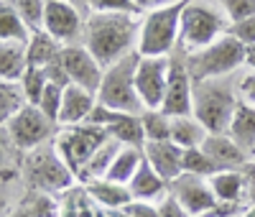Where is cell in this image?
<instances>
[{"mask_svg": "<svg viewBox=\"0 0 255 217\" xmlns=\"http://www.w3.org/2000/svg\"><path fill=\"white\" fill-rule=\"evenodd\" d=\"M82 189L92 200V205L105 210V212H120L133 202L128 184H118V182H110V179L87 182V184H82Z\"/></svg>", "mask_w": 255, "mask_h": 217, "instance_id": "19", "label": "cell"}, {"mask_svg": "<svg viewBox=\"0 0 255 217\" xmlns=\"http://www.w3.org/2000/svg\"><path fill=\"white\" fill-rule=\"evenodd\" d=\"M64 90L67 87H59V84H46V90L41 92V100H38V110L44 113L49 120H54L59 125V110H61V97H64Z\"/></svg>", "mask_w": 255, "mask_h": 217, "instance_id": "34", "label": "cell"}, {"mask_svg": "<svg viewBox=\"0 0 255 217\" xmlns=\"http://www.w3.org/2000/svg\"><path fill=\"white\" fill-rule=\"evenodd\" d=\"M59 54H61V43L54 41L46 31H36L26 41V64L28 67L44 69V67H49L51 61L59 59Z\"/></svg>", "mask_w": 255, "mask_h": 217, "instance_id": "22", "label": "cell"}, {"mask_svg": "<svg viewBox=\"0 0 255 217\" xmlns=\"http://www.w3.org/2000/svg\"><path fill=\"white\" fill-rule=\"evenodd\" d=\"M59 64L64 67L69 77V84H77L82 90L97 95L100 82H102V64L87 51L84 43H72V46H61Z\"/></svg>", "mask_w": 255, "mask_h": 217, "instance_id": "13", "label": "cell"}, {"mask_svg": "<svg viewBox=\"0 0 255 217\" xmlns=\"http://www.w3.org/2000/svg\"><path fill=\"white\" fill-rule=\"evenodd\" d=\"M87 15H90V13L79 10L77 5L59 3V0H49V5H46V18H44V31H46L54 41H59L61 46L82 43Z\"/></svg>", "mask_w": 255, "mask_h": 217, "instance_id": "11", "label": "cell"}, {"mask_svg": "<svg viewBox=\"0 0 255 217\" xmlns=\"http://www.w3.org/2000/svg\"><path fill=\"white\" fill-rule=\"evenodd\" d=\"M31 31L26 28V23L20 20L15 5L10 0H0V41H8V43H23L28 41Z\"/></svg>", "mask_w": 255, "mask_h": 217, "instance_id": "26", "label": "cell"}, {"mask_svg": "<svg viewBox=\"0 0 255 217\" xmlns=\"http://www.w3.org/2000/svg\"><path fill=\"white\" fill-rule=\"evenodd\" d=\"M59 3H69V5H77L79 10H84V13H90V3H87V0H59Z\"/></svg>", "mask_w": 255, "mask_h": 217, "instance_id": "45", "label": "cell"}, {"mask_svg": "<svg viewBox=\"0 0 255 217\" xmlns=\"http://www.w3.org/2000/svg\"><path fill=\"white\" fill-rule=\"evenodd\" d=\"M245 205H255V164L248 169V182H245Z\"/></svg>", "mask_w": 255, "mask_h": 217, "instance_id": "43", "label": "cell"}, {"mask_svg": "<svg viewBox=\"0 0 255 217\" xmlns=\"http://www.w3.org/2000/svg\"><path fill=\"white\" fill-rule=\"evenodd\" d=\"M184 5L186 0L140 15V33L135 49L138 56H174L179 51V28H181Z\"/></svg>", "mask_w": 255, "mask_h": 217, "instance_id": "5", "label": "cell"}, {"mask_svg": "<svg viewBox=\"0 0 255 217\" xmlns=\"http://www.w3.org/2000/svg\"><path fill=\"white\" fill-rule=\"evenodd\" d=\"M202 151L215 161V166L220 171L225 169H232V171H248L253 166V156L248 154V151L235 143L227 133H209L202 143Z\"/></svg>", "mask_w": 255, "mask_h": 217, "instance_id": "15", "label": "cell"}, {"mask_svg": "<svg viewBox=\"0 0 255 217\" xmlns=\"http://www.w3.org/2000/svg\"><path fill=\"white\" fill-rule=\"evenodd\" d=\"M168 72H171V56H138L135 61V90L143 110H161Z\"/></svg>", "mask_w": 255, "mask_h": 217, "instance_id": "10", "label": "cell"}, {"mask_svg": "<svg viewBox=\"0 0 255 217\" xmlns=\"http://www.w3.org/2000/svg\"><path fill=\"white\" fill-rule=\"evenodd\" d=\"M230 28V18L225 15L220 0H186L181 10L179 28V51L191 54L217 41Z\"/></svg>", "mask_w": 255, "mask_h": 217, "instance_id": "3", "label": "cell"}, {"mask_svg": "<svg viewBox=\"0 0 255 217\" xmlns=\"http://www.w3.org/2000/svg\"><path fill=\"white\" fill-rule=\"evenodd\" d=\"M245 182L248 171H217L215 177H209V187L217 202H230V205H245Z\"/></svg>", "mask_w": 255, "mask_h": 217, "instance_id": "20", "label": "cell"}, {"mask_svg": "<svg viewBox=\"0 0 255 217\" xmlns=\"http://www.w3.org/2000/svg\"><path fill=\"white\" fill-rule=\"evenodd\" d=\"M23 179L33 192L41 194H56V192H67L72 184H77V177L72 169L61 161L59 151L54 148V141L41 146L31 154H23Z\"/></svg>", "mask_w": 255, "mask_h": 217, "instance_id": "7", "label": "cell"}, {"mask_svg": "<svg viewBox=\"0 0 255 217\" xmlns=\"http://www.w3.org/2000/svg\"><path fill=\"white\" fill-rule=\"evenodd\" d=\"M253 164H255V148H253Z\"/></svg>", "mask_w": 255, "mask_h": 217, "instance_id": "48", "label": "cell"}, {"mask_svg": "<svg viewBox=\"0 0 255 217\" xmlns=\"http://www.w3.org/2000/svg\"><path fill=\"white\" fill-rule=\"evenodd\" d=\"M140 33V15H118V13H90L84 23L82 43L87 51L108 69L110 64L135 54Z\"/></svg>", "mask_w": 255, "mask_h": 217, "instance_id": "1", "label": "cell"}, {"mask_svg": "<svg viewBox=\"0 0 255 217\" xmlns=\"http://www.w3.org/2000/svg\"><path fill=\"white\" fill-rule=\"evenodd\" d=\"M220 169L215 166V161H212L202 148H189L184 151L181 156V174H191V177H202V179H209L215 177Z\"/></svg>", "mask_w": 255, "mask_h": 217, "instance_id": "31", "label": "cell"}, {"mask_svg": "<svg viewBox=\"0 0 255 217\" xmlns=\"http://www.w3.org/2000/svg\"><path fill=\"white\" fill-rule=\"evenodd\" d=\"M220 5L230 18V23H238V20L255 15V0H220Z\"/></svg>", "mask_w": 255, "mask_h": 217, "instance_id": "36", "label": "cell"}, {"mask_svg": "<svg viewBox=\"0 0 255 217\" xmlns=\"http://www.w3.org/2000/svg\"><path fill=\"white\" fill-rule=\"evenodd\" d=\"M61 217H77V207H74V202H67V207L61 210Z\"/></svg>", "mask_w": 255, "mask_h": 217, "instance_id": "46", "label": "cell"}, {"mask_svg": "<svg viewBox=\"0 0 255 217\" xmlns=\"http://www.w3.org/2000/svg\"><path fill=\"white\" fill-rule=\"evenodd\" d=\"M97 105V97L77 84H69L61 97V110H59V128H72V125H84L92 115Z\"/></svg>", "mask_w": 255, "mask_h": 217, "instance_id": "17", "label": "cell"}, {"mask_svg": "<svg viewBox=\"0 0 255 217\" xmlns=\"http://www.w3.org/2000/svg\"><path fill=\"white\" fill-rule=\"evenodd\" d=\"M191 105H194V79L186 69L184 54L176 51L171 56V72H168V84H166L161 110L168 118H181V115H191Z\"/></svg>", "mask_w": 255, "mask_h": 217, "instance_id": "12", "label": "cell"}, {"mask_svg": "<svg viewBox=\"0 0 255 217\" xmlns=\"http://www.w3.org/2000/svg\"><path fill=\"white\" fill-rule=\"evenodd\" d=\"M13 154H18V151H15L10 136H8V130H5V128H0V171H3V169L10 164Z\"/></svg>", "mask_w": 255, "mask_h": 217, "instance_id": "41", "label": "cell"}, {"mask_svg": "<svg viewBox=\"0 0 255 217\" xmlns=\"http://www.w3.org/2000/svg\"><path fill=\"white\" fill-rule=\"evenodd\" d=\"M135 61L138 54H130L115 64H110L102 72V82L97 90V102L110 107L115 113H125V115H140L143 105L138 100V90H135Z\"/></svg>", "mask_w": 255, "mask_h": 217, "instance_id": "6", "label": "cell"}, {"mask_svg": "<svg viewBox=\"0 0 255 217\" xmlns=\"http://www.w3.org/2000/svg\"><path fill=\"white\" fill-rule=\"evenodd\" d=\"M128 189H130L133 202H151V205H158L163 197H168V182H166L145 159H143L140 169L135 171V177L128 182Z\"/></svg>", "mask_w": 255, "mask_h": 217, "instance_id": "18", "label": "cell"}, {"mask_svg": "<svg viewBox=\"0 0 255 217\" xmlns=\"http://www.w3.org/2000/svg\"><path fill=\"white\" fill-rule=\"evenodd\" d=\"M168 194L186 210L189 217H202L217 205L215 194H212L209 179L202 177H191V174H181L171 184H168Z\"/></svg>", "mask_w": 255, "mask_h": 217, "instance_id": "14", "label": "cell"}, {"mask_svg": "<svg viewBox=\"0 0 255 217\" xmlns=\"http://www.w3.org/2000/svg\"><path fill=\"white\" fill-rule=\"evenodd\" d=\"M227 136L235 143H240L253 156V148H255V107L253 105H248V102L238 105L235 115H232V120H230Z\"/></svg>", "mask_w": 255, "mask_h": 217, "instance_id": "23", "label": "cell"}, {"mask_svg": "<svg viewBox=\"0 0 255 217\" xmlns=\"http://www.w3.org/2000/svg\"><path fill=\"white\" fill-rule=\"evenodd\" d=\"M184 61H186V69L194 82L235 77L238 72L245 69V46L238 38L225 33L217 41L207 43L204 49L184 54Z\"/></svg>", "mask_w": 255, "mask_h": 217, "instance_id": "4", "label": "cell"}, {"mask_svg": "<svg viewBox=\"0 0 255 217\" xmlns=\"http://www.w3.org/2000/svg\"><path fill=\"white\" fill-rule=\"evenodd\" d=\"M120 148H123V143H118V141H113V138L108 136V141H105V143L95 151V154L90 156V161L84 164V169L79 171V184L97 182V179L108 177V171H110V166H113V161H115V156H118Z\"/></svg>", "mask_w": 255, "mask_h": 217, "instance_id": "21", "label": "cell"}, {"mask_svg": "<svg viewBox=\"0 0 255 217\" xmlns=\"http://www.w3.org/2000/svg\"><path fill=\"white\" fill-rule=\"evenodd\" d=\"M240 217H255V205H245V210H243Z\"/></svg>", "mask_w": 255, "mask_h": 217, "instance_id": "47", "label": "cell"}, {"mask_svg": "<svg viewBox=\"0 0 255 217\" xmlns=\"http://www.w3.org/2000/svg\"><path fill=\"white\" fill-rule=\"evenodd\" d=\"M227 33L232 38H238L243 46H253V43H255V15L245 18V20H238V23H230Z\"/></svg>", "mask_w": 255, "mask_h": 217, "instance_id": "38", "label": "cell"}, {"mask_svg": "<svg viewBox=\"0 0 255 217\" xmlns=\"http://www.w3.org/2000/svg\"><path fill=\"white\" fill-rule=\"evenodd\" d=\"M245 69L255 72V43L253 46H245Z\"/></svg>", "mask_w": 255, "mask_h": 217, "instance_id": "44", "label": "cell"}, {"mask_svg": "<svg viewBox=\"0 0 255 217\" xmlns=\"http://www.w3.org/2000/svg\"><path fill=\"white\" fill-rule=\"evenodd\" d=\"M5 130L18 154H31V151L46 146L56 138L59 125L49 120L36 105H23L13 115V120L5 125Z\"/></svg>", "mask_w": 255, "mask_h": 217, "instance_id": "8", "label": "cell"}, {"mask_svg": "<svg viewBox=\"0 0 255 217\" xmlns=\"http://www.w3.org/2000/svg\"><path fill=\"white\" fill-rule=\"evenodd\" d=\"M140 164H143V148L140 146H123L118 151V156H115V161H113V166H110L105 179L118 182V184H128L135 177Z\"/></svg>", "mask_w": 255, "mask_h": 217, "instance_id": "25", "label": "cell"}, {"mask_svg": "<svg viewBox=\"0 0 255 217\" xmlns=\"http://www.w3.org/2000/svg\"><path fill=\"white\" fill-rule=\"evenodd\" d=\"M113 217H158V207L151 202H130L125 210L113 212Z\"/></svg>", "mask_w": 255, "mask_h": 217, "instance_id": "39", "label": "cell"}, {"mask_svg": "<svg viewBox=\"0 0 255 217\" xmlns=\"http://www.w3.org/2000/svg\"><path fill=\"white\" fill-rule=\"evenodd\" d=\"M105 133H108L113 141L123 143V146H140L143 148V143H145L140 115H120Z\"/></svg>", "mask_w": 255, "mask_h": 217, "instance_id": "28", "label": "cell"}, {"mask_svg": "<svg viewBox=\"0 0 255 217\" xmlns=\"http://www.w3.org/2000/svg\"><path fill=\"white\" fill-rule=\"evenodd\" d=\"M46 72L44 69H38V67H26L23 77H20V90H23V97L28 105H38L41 100V92L46 90Z\"/></svg>", "mask_w": 255, "mask_h": 217, "instance_id": "33", "label": "cell"}, {"mask_svg": "<svg viewBox=\"0 0 255 217\" xmlns=\"http://www.w3.org/2000/svg\"><path fill=\"white\" fill-rule=\"evenodd\" d=\"M235 90H238V97L240 102H248L255 107V72H238L235 74Z\"/></svg>", "mask_w": 255, "mask_h": 217, "instance_id": "37", "label": "cell"}, {"mask_svg": "<svg viewBox=\"0 0 255 217\" xmlns=\"http://www.w3.org/2000/svg\"><path fill=\"white\" fill-rule=\"evenodd\" d=\"M108 141V133L92 125H72V128H59V133L54 138V148L59 151L61 161L72 169V174L79 182V171L84 164L90 161V156Z\"/></svg>", "mask_w": 255, "mask_h": 217, "instance_id": "9", "label": "cell"}, {"mask_svg": "<svg viewBox=\"0 0 255 217\" xmlns=\"http://www.w3.org/2000/svg\"><path fill=\"white\" fill-rule=\"evenodd\" d=\"M140 123L145 141H171V118L163 110H143Z\"/></svg>", "mask_w": 255, "mask_h": 217, "instance_id": "30", "label": "cell"}, {"mask_svg": "<svg viewBox=\"0 0 255 217\" xmlns=\"http://www.w3.org/2000/svg\"><path fill=\"white\" fill-rule=\"evenodd\" d=\"M23 105L28 102L23 97V90H20V82L0 79V128H5Z\"/></svg>", "mask_w": 255, "mask_h": 217, "instance_id": "29", "label": "cell"}, {"mask_svg": "<svg viewBox=\"0 0 255 217\" xmlns=\"http://www.w3.org/2000/svg\"><path fill=\"white\" fill-rule=\"evenodd\" d=\"M90 13H118V15H140L133 0H87Z\"/></svg>", "mask_w": 255, "mask_h": 217, "instance_id": "35", "label": "cell"}, {"mask_svg": "<svg viewBox=\"0 0 255 217\" xmlns=\"http://www.w3.org/2000/svg\"><path fill=\"white\" fill-rule=\"evenodd\" d=\"M138 5L140 15L148 13V10H156V8H166V5H174V3H181V0H133Z\"/></svg>", "mask_w": 255, "mask_h": 217, "instance_id": "42", "label": "cell"}, {"mask_svg": "<svg viewBox=\"0 0 255 217\" xmlns=\"http://www.w3.org/2000/svg\"><path fill=\"white\" fill-rule=\"evenodd\" d=\"M207 136H209V133H207L204 125H202L194 115L171 118V143H176L181 151L202 148V143H204Z\"/></svg>", "mask_w": 255, "mask_h": 217, "instance_id": "24", "label": "cell"}, {"mask_svg": "<svg viewBox=\"0 0 255 217\" xmlns=\"http://www.w3.org/2000/svg\"><path fill=\"white\" fill-rule=\"evenodd\" d=\"M181 156H184V151L171 141H145L143 143V159L151 164L168 184L176 177H181Z\"/></svg>", "mask_w": 255, "mask_h": 217, "instance_id": "16", "label": "cell"}, {"mask_svg": "<svg viewBox=\"0 0 255 217\" xmlns=\"http://www.w3.org/2000/svg\"><path fill=\"white\" fill-rule=\"evenodd\" d=\"M26 46L23 43H8L0 41V79L20 82L26 72Z\"/></svg>", "mask_w": 255, "mask_h": 217, "instance_id": "27", "label": "cell"}, {"mask_svg": "<svg viewBox=\"0 0 255 217\" xmlns=\"http://www.w3.org/2000/svg\"><path fill=\"white\" fill-rule=\"evenodd\" d=\"M238 105H240V97L235 90V77L194 82L191 115L204 125L207 133H227Z\"/></svg>", "mask_w": 255, "mask_h": 217, "instance_id": "2", "label": "cell"}, {"mask_svg": "<svg viewBox=\"0 0 255 217\" xmlns=\"http://www.w3.org/2000/svg\"><path fill=\"white\" fill-rule=\"evenodd\" d=\"M156 207H158V217H189L186 210L171 197V194H168V197H163Z\"/></svg>", "mask_w": 255, "mask_h": 217, "instance_id": "40", "label": "cell"}, {"mask_svg": "<svg viewBox=\"0 0 255 217\" xmlns=\"http://www.w3.org/2000/svg\"><path fill=\"white\" fill-rule=\"evenodd\" d=\"M15 5L20 20L26 23V28L31 33L36 31H44V18H46V5L49 0H10Z\"/></svg>", "mask_w": 255, "mask_h": 217, "instance_id": "32", "label": "cell"}]
</instances>
